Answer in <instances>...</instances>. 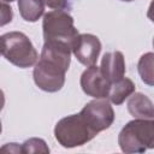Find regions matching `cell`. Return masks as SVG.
<instances>
[{"instance_id": "cell-1", "label": "cell", "mask_w": 154, "mask_h": 154, "mask_svg": "<svg viewBox=\"0 0 154 154\" xmlns=\"http://www.w3.org/2000/svg\"><path fill=\"white\" fill-rule=\"evenodd\" d=\"M70 63L71 60L60 53L41 52L40 60L32 71L35 84L47 93L59 91L65 84V73Z\"/></svg>"}, {"instance_id": "cell-2", "label": "cell", "mask_w": 154, "mask_h": 154, "mask_svg": "<svg viewBox=\"0 0 154 154\" xmlns=\"http://www.w3.org/2000/svg\"><path fill=\"white\" fill-rule=\"evenodd\" d=\"M118 144L124 153L154 149V120L135 118L128 122L118 135Z\"/></svg>"}, {"instance_id": "cell-3", "label": "cell", "mask_w": 154, "mask_h": 154, "mask_svg": "<svg viewBox=\"0 0 154 154\" xmlns=\"http://www.w3.org/2000/svg\"><path fill=\"white\" fill-rule=\"evenodd\" d=\"M2 57L20 69L36 65L38 54L30 38L22 31H10L0 37Z\"/></svg>"}, {"instance_id": "cell-4", "label": "cell", "mask_w": 154, "mask_h": 154, "mask_svg": "<svg viewBox=\"0 0 154 154\" xmlns=\"http://www.w3.org/2000/svg\"><path fill=\"white\" fill-rule=\"evenodd\" d=\"M97 134L79 113L61 118L54 126V137L64 148H75L91 141Z\"/></svg>"}, {"instance_id": "cell-5", "label": "cell", "mask_w": 154, "mask_h": 154, "mask_svg": "<svg viewBox=\"0 0 154 154\" xmlns=\"http://www.w3.org/2000/svg\"><path fill=\"white\" fill-rule=\"evenodd\" d=\"M42 31L45 42H63L71 48L79 35L73 17L65 10H52L46 13L42 20Z\"/></svg>"}, {"instance_id": "cell-6", "label": "cell", "mask_w": 154, "mask_h": 154, "mask_svg": "<svg viewBox=\"0 0 154 154\" xmlns=\"http://www.w3.org/2000/svg\"><path fill=\"white\" fill-rule=\"evenodd\" d=\"M81 114L96 134L108 129L114 122V111L111 103L105 99L89 101L81 109Z\"/></svg>"}, {"instance_id": "cell-7", "label": "cell", "mask_w": 154, "mask_h": 154, "mask_svg": "<svg viewBox=\"0 0 154 154\" xmlns=\"http://www.w3.org/2000/svg\"><path fill=\"white\" fill-rule=\"evenodd\" d=\"M81 88L84 94L94 99H107L111 83L103 76L101 69L96 65L88 66L81 76Z\"/></svg>"}, {"instance_id": "cell-8", "label": "cell", "mask_w": 154, "mask_h": 154, "mask_svg": "<svg viewBox=\"0 0 154 154\" xmlns=\"http://www.w3.org/2000/svg\"><path fill=\"white\" fill-rule=\"evenodd\" d=\"M101 48L102 46L97 36L93 34H79L72 45V53L82 65L91 66L96 64Z\"/></svg>"}, {"instance_id": "cell-9", "label": "cell", "mask_w": 154, "mask_h": 154, "mask_svg": "<svg viewBox=\"0 0 154 154\" xmlns=\"http://www.w3.org/2000/svg\"><path fill=\"white\" fill-rule=\"evenodd\" d=\"M100 69L111 84L124 78L126 69H125V59L123 53L119 51L105 53L101 59Z\"/></svg>"}, {"instance_id": "cell-10", "label": "cell", "mask_w": 154, "mask_h": 154, "mask_svg": "<svg viewBox=\"0 0 154 154\" xmlns=\"http://www.w3.org/2000/svg\"><path fill=\"white\" fill-rule=\"evenodd\" d=\"M128 111L134 118L153 119L154 103L143 93H134L128 100Z\"/></svg>"}, {"instance_id": "cell-11", "label": "cell", "mask_w": 154, "mask_h": 154, "mask_svg": "<svg viewBox=\"0 0 154 154\" xmlns=\"http://www.w3.org/2000/svg\"><path fill=\"white\" fill-rule=\"evenodd\" d=\"M135 90H136L135 83L130 78L124 77L118 82L111 84V89L107 99L113 105H122L125 101V99L130 97L135 93Z\"/></svg>"}, {"instance_id": "cell-12", "label": "cell", "mask_w": 154, "mask_h": 154, "mask_svg": "<svg viewBox=\"0 0 154 154\" xmlns=\"http://www.w3.org/2000/svg\"><path fill=\"white\" fill-rule=\"evenodd\" d=\"M45 0H18V10L25 22L35 23L45 13Z\"/></svg>"}, {"instance_id": "cell-13", "label": "cell", "mask_w": 154, "mask_h": 154, "mask_svg": "<svg viewBox=\"0 0 154 154\" xmlns=\"http://www.w3.org/2000/svg\"><path fill=\"white\" fill-rule=\"evenodd\" d=\"M137 71L144 84L154 87V53L147 52L141 55L137 63Z\"/></svg>"}, {"instance_id": "cell-14", "label": "cell", "mask_w": 154, "mask_h": 154, "mask_svg": "<svg viewBox=\"0 0 154 154\" xmlns=\"http://www.w3.org/2000/svg\"><path fill=\"white\" fill-rule=\"evenodd\" d=\"M22 153H49V148L42 138L32 137L22 143Z\"/></svg>"}, {"instance_id": "cell-15", "label": "cell", "mask_w": 154, "mask_h": 154, "mask_svg": "<svg viewBox=\"0 0 154 154\" xmlns=\"http://www.w3.org/2000/svg\"><path fill=\"white\" fill-rule=\"evenodd\" d=\"M46 6L52 10H65L70 11L75 0H45Z\"/></svg>"}, {"instance_id": "cell-16", "label": "cell", "mask_w": 154, "mask_h": 154, "mask_svg": "<svg viewBox=\"0 0 154 154\" xmlns=\"http://www.w3.org/2000/svg\"><path fill=\"white\" fill-rule=\"evenodd\" d=\"M1 7H2V12H1V25L4 26L5 24H7V23H10L12 20V8L10 6H7L5 1H2Z\"/></svg>"}, {"instance_id": "cell-17", "label": "cell", "mask_w": 154, "mask_h": 154, "mask_svg": "<svg viewBox=\"0 0 154 154\" xmlns=\"http://www.w3.org/2000/svg\"><path fill=\"white\" fill-rule=\"evenodd\" d=\"M2 152H10V153H22V146L18 143H7L1 148Z\"/></svg>"}, {"instance_id": "cell-18", "label": "cell", "mask_w": 154, "mask_h": 154, "mask_svg": "<svg viewBox=\"0 0 154 154\" xmlns=\"http://www.w3.org/2000/svg\"><path fill=\"white\" fill-rule=\"evenodd\" d=\"M147 17L152 23H154V0H152L149 4L148 11H147Z\"/></svg>"}, {"instance_id": "cell-19", "label": "cell", "mask_w": 154, "mask_h": 154, "mask_svg": "<svg viewBox=\"0 0 154 154\" xmlns=\"http://www.w3.org/2000/svg\"><path fill=\"white\" fill-rule=\"evenodd\" d=\"M2 1H5V2H12V1H14V0H2Z\"/></svg>"}, {"instance_id": "cell-20", "label": "cell", "mask_w": 154, "mask_h": 154, "mask_svg": "<svg viewBox=\"0 0 154 154\" xmlns=\"http://www.w3.org/2000/svg\"><path fill=\"white\" fill-rule=\"evenodd\" d=\"M122 1H125V2H130V1H134V0H122Z\"/></svg>"}, {"instance_id": "cell-21", "label": "cell", "mask_w": 154, "mask_h": 154, "mask_svg": "<svg viewBox=\"0 0 154 154\" xmlns=\"http://www.w3.org/2000/svg\"><path fill=\"white\" fill-rule=\"evenodd\" d=\"M153 48H154V37H153Z\"/></svg>"}]
</instances>
